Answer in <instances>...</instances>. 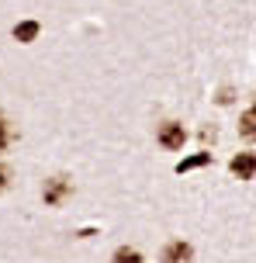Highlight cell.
Segmentation results:
<instances>
[{
  "label": "cell",
  "instance_id": "1",
  "mask_svg": "<svg viewBox=\"0 0 256 263\" xmlns=\"http://www.w3.org/2000/svg\"><path fill=\"white\" fill-rule=\"evenodd\" d=\"M69 197H73V180H69V177H52V180H45V187H42V201H45L49 208L66 204Z\"/></svg>",
  "mask_w": 256,
  "mask_h": 263
},
{
  "label": "cell",
  "instance_id": "2",
  "mask_svg": "<svg viewBox=\"0 0 256 263\" xmlns=\"http://www.w3.org/2000/svg\"><path fill=\"white\" fill-rule=\"evenodd\" d=\"M156 142L166 153H176V149H184V142H187V128L180 121H163L160 128H156Z\"/></svg>",
  "mask_w": 256,
  "mask_h": 263
},
{
  "label": "cell",
  "instance_id": "3",
  "mask_svg": "<svg viewBox=\"0 0 256 263\" xmlns=\"http://www.w3.org/2000/svg\"><path fill=\"white\" fill-rule=\"evenodd\" d=\"M160 263H194V246L184 239H170L160 253Z\"/></svg>",
  "mask_w": 256,
  "mask_h": 263
},
{
  "label": "cell",
  "instance_id": "4",
  "mask_svg": "<svg viewBox=\"0 0 256 263\" xmlns=\"http://www.w3.org/2000/svg\"><path fill=\"white\" fill-rule=\"evenodd\" d=\"M229 173L239 180H253L256 177V153H235L229 159Z\"/></svg>",
  "mask_w": 256,
  "mask_h": 263
},
{
  "label": "cell",
  "instance_id": "5",
  "mask_svg": "<svg viewBox=\"0 0 256 263\" xmlns=\"http://www.w3.org/2000/svg\"><path fill=\"white\" fill-rule=\"evenodd\" d=\"M215 163V153H208V149H201V153H194V156L180 159L176 163V173H190V170H204V166H211Z\"/></svg>",
  "mask_w": 256,
  "mask_h": 263
},
{
  "label": "cell",
  "instance_id": "6",
  "mask_svg": "<svg viewBox=\"0 0 256 263\" xmlns=\"http://www.w3.org/2000/svg\"><path fill=\"white\" fill-rule=\"evenodd\" d=\"M235 128H239V135H243L246 142H256V111L253 107L239 115V125H235Z\"/></svg>",
  "mask_w": 256,
  "mask_h": 263
},
{
  "label": "cell",
  "instance_id": "7",
  "mask_svg": "<svg viewBox=\"0 0 256 263\" xmlns=\"http://www.w3.org/2000/svg\"><path fill=\"white\" fill-rule=\"evenodd\" d=\"M38 31H42L38 21H21V25H14V39L28 45V42H35V39H38Z\"/></svg>",
  "mask_w": 256,
  "mask_h": 263
},
{
  "label": "cell",
  "instance_id": "8",
  "mask_svg": "<svg viewBox=\"0 0 256 263\" xmlns=\"http://www.w3.org/2000/svg\"><path fill=\"white\" fill-rule=\"evenodd\" d=\"M111 263H146V260H142V253L135 250V246H118Z\"/></svg>",
  "mask_w": 256,
  "mask_h": 263
},
{
  "label": "cell",
  "instance_id": "9",
  "mask_svg": "<svg viewBox=\"0 0 256 263\" xmlns=\"http://www.w3.org/2000/svg\"><path fill=\"white\" fill-rule=\"evenodd\" d=\"M11 139H14V132L7 128V121H4V115H0V153L11 145Z\"/></svg>",
  "mask_w": 256,
  "mask_h": 263
},
{
  "label": "cell",
  "instance_id": "10",
  "mask_svg": "<svg viewBox=\"0 0 256 263\" xmlns=\"http://www.w3.org/2000/svg\"><path fill=\"white\" fill-rule=\"evenodd\" d=\"M218 104L225 107V104H232V101H235V90H232V87H222V90H218V97H215Z\"/></svg>",
  "mask_w": 256,
  "mask_h": 263
},
{
  "label": "cell",
  "instance_id": "11",
  "mask_svg": "<svg viewBox=\"0 0 256 263\" xmlns=\"http://www.w3.org/2000/svg\"><path fill=\"white\" fill-rule=\"evenodd\" d=\"M7 184H11V170H7V166L0 163V194L7 191Z\"/></svg>",
  "mask_w": 256,
  "mask_h": 263
},
{
  "label": "cell",
  "instance_id": "12",
  "mask_svg": "<svg viewBox=\"0 0 256 263\" xmlns=\"http://www.w3.org/2000/svg\"><path fill=\"white\" fill-rule=\"evenodd\" d=\"M253 111H256V93H253Z\"/></svg>",
  "mask_w": 256,
  "mask_h": 263
}]
</instances>
